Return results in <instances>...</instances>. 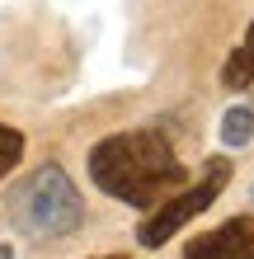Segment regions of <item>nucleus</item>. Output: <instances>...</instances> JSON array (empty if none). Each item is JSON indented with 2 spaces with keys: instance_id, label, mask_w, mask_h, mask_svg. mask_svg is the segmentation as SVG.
<instances>
[{
  "instance_id": "5",
  "label": "nucleus",
  "mask_w": 254,
  "mask_h": 259,
  "mask_svg": "<svg viewBox=\"0 0 254 259\" xmlns=\"http://www.w3.org/2000/svg\"><path fill=\"white\" fill-rule=\"evenodd\" d=\"M221 85L226 90H249L254 85V24L245 28V38L235 42V52L221 62Z\"/></svg>"
},
{
  "instance_id": "3",
  "label": "nucleus",
  "mask_w": 254,
  "mask_h": 259,
  "mask_svg": "<svg viewBox=\"0 0 254 259\" xmlns=\"http://www.w3.org/2000/svg\"><path fill=\"white\" fill-rule=\"evenodd\" d=\"M231 170H235L231 156H212V160L198 170V179H193V184L184 179V184H179L170 198H160V203L141 217V226H137V245H141V250H160L170 236L184 231L193 217H202V212L221 198V189L231 184Z\"/></svg>"
},
{
  "instance_id": "2",
  "label": "nucleus",
  "mask_w": 254,
  "mask_h": 259,
  "mask_svg": "<svg viewBox=\"0 0 254 259\" xmlns=\"http://www.w3.org/2000/svg\"><path fill=\"white\" fill-rule=\"evenodd\" d=\"M80 222H85V198L62 165H38L10 193V226L33 245L76 236Z\"/></svg>"
},
{
  "instance_id": "4",
  "label": "nucleus",
  "mask_w": 254,
  "mask_h": 259,
  "mask_svg": "<svg viewBox=\"0 0 254 259\" xmlns=\"http://www.w3.org/2000/svg\"><path fill=\"white\" fill-rule=\"evenodd\" d=\"M188 259H207V254H254V217H226L217 231L193 236L184 245Z\"/></svg>"
},
{
  "instance_id": "8",
  "label": "nucleus",
  "mask_w": 254,
  "mask_h": 259,
  "mask_svg": "<svg viewBox=\"0 0 254 259\" xmlns=\"http://www.w3.org/2000/svg\"><path fill=\"white\" fill-rule=\"evenodd\" d=\"M0 254H10V245H0Z\"/></svg>"
},
{
  "instance_id": "1",
  "label": "nucleus",
  "mask_w": 254,
  "mask_h": 259,
  "mask_svg": "<svg viewBox=\"0 0 254 259\" xmlns=\"http://www.w3.org/2000/svg\"><path fill=\"white\" fill-rule=\"evenodd\" d=\"M85 170L99 193H109L137 212H151L160 198H170L188 179V165L179 160L174 142L160 127H132V132H113L94 142L85 156Z\"/></svg>"
},
{
  "instance_id": "7",
  "label": "nucleus",
  "mask_w": 254,
  "mask_h": 259,
  "mask_svg": "<svg viewBox=\"0 0 254 259\" xmlns=\"http://www.w3.org/2000/svg\"><path fill=\"white\" fill-rule=\"evenodd\" d=\"M19 160H24V132L10 127V123H0V179H5Z\"/></svg>"
},
{
  "instance_id": "6",
  "label": "nucleus",
  "mask_w": 254,
  "mask_h": 259,
  "mask_svg": "<svg viewBox=\"0 0 254 259\" xmlns=\"http://www.w3.org/2000/svg\"><path fill=\"white\" fill-rule=\"evenodd\" d=\"M217 137H221V146H226V151L249 146V137H254V109H226V113H221Z\"/></svg>"
}]
</instances>
